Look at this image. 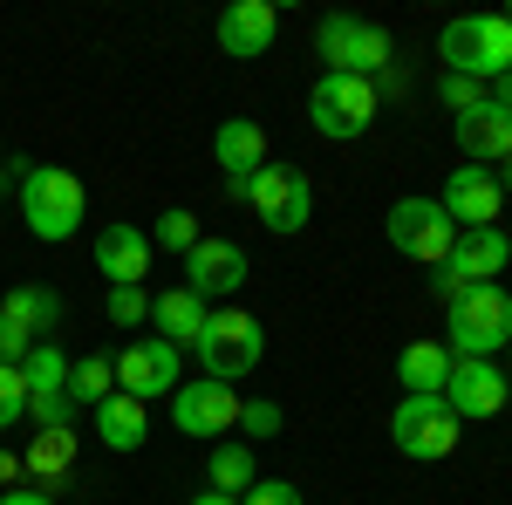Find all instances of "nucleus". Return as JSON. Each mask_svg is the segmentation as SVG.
<instances>
[{"label":"nucleus","instance_id":"1","mask_svg":"<svg viewBox=\"0 0 512 505\" xmlns=\"http://www.w3.org/2000/svg\"><path fill=\"white\" fill-rule=\"evenodd\" d=\"M512 342V294L506 287H465L444 308V349L458 362H492Z\"/></svg>","mask_w":512,"mask_h":505},{"label":"nucleus","instance_id":"2","mask_svg":"<svg viewBox=\"0 0 512 505\" xmlns=\"http://www.w3.org/2000/svg\"><path fill=\"white\" fill-rule=\"evenodd\" d=\"M437 55H444V76H472V82L492 89V82L512 69V28H506V14H458V21H444Z\"/></svg>","mask_w":512,"mask_h":505},{"label":"nucleus","instance_id":"3","mask_svg":"<svg viewBox=\"0 0 512 505\" xmlns=\"http://www.w3.org/2000/svg\"><path fill=\"white\" fill-rule=\"evenodd\" d=\"M192 355L212 383H246L260 369V355H267V328L246 308H212L205 328H198V342H192Z\"/></svg>","mask_w":512,"mask_h":505},{"label":"nucleus","instance_id":"4","mask_svg":"<svg viewBox=\"0 0 512 505\" xmlns=\"http://www.w3.org/2000/svg\"><path fill=\"white\" fill-rule=\"evenodd\" d=\"M82 212H89V198H82L76 171H62V164H28L21 171V219H28L35 239H48V246L55 239H76Z\"/></svg>","mask_w":512,"mask_h":505},{"label":"nucleus","instance_id":"5","mask_svg":"<svg viewBox=\"0 0 512 505\" xmlns=\"http://www.w3.org/2000/svg\"><path fill=\"white\" fill-rule=\"evenodd\" d=\"M246 205L260 212V226L280 239H294L308 219H315V178L301 171V164H260L253 178H246Z\"/></svg>","mask_w":512,"mask_h":505},{"label":"nucleus","instance_id":"6","mask_svg":"<svg viewBox=\"0 0 512 505\" xmlns=\"http://www.w3.org/2000/svg\"><path fill=\"white\" fill-rule=\"evenodd\" d=\"M315 55H321V76H376V69H390L396 41L376 28V21H355V14H328L315 28Z\"/></svg>","mask_w":512,"mask_h":505},{"label":"nucleus","instance_id":"7","mask_svg":"<svg viewBox=\"0 0 512 505\" xmlns=\"http://www.w3.org/2000/svg\"><path fill=\"white\" fill-rule=\"evenodd\" d=\"M376 110H383V96H376V82H362V76H321L315 96H308V123L328 144H355L376 123Z\"/></svg>","mask_w":512,"mask_h":505},{"label":"nucleus","instance_id":"8","mask_svg":"<svg viewBox=\"0 0 512 505\" xmlns=\"http://www.w3.org/2000/svg\"><path fill=\"white\" fill-rule=\"evenodd\" d=\"M383 233H390V246L403 260H417V267H444L451 246H458V226H451V212H444L437 198H396Z\"/></svg>","mask_w":512,"mask_h":505},{"label":"nucleus","instance_id":"9","mask_svg":"<svg viewBox=\"0 0 512 505\" xmlns=\"http://www.w3.org/2000/svg\"><path fill=\"white\" fill-rule=\"evenodd\" d=\"M512 260V239L499 233V226H485V233H458V246H451V260L431 273V294L451 308L465 287H499V273H506Z\"/></svg>","mask_w":512,"mask_h":505},{"label":"nucleus","instance_id":"10","mask_svg":"<svg viewBox=\"0 0 512 505\" xmlns=\"http://www.w3.org/2000/svg\"><path fill=\"white\" fill-rule=\"evenodd\" d=\"M390 437L403 458H417V465H437V458H451L458 451V437L465 424L444 410V396H403L390 410Z\"/></svg>","mask_w":512,"mask_h":505},{"label":"nucleus","instance_id":"11","mask_svg":"<svg viewBox=\"0 0 512 505\" xmlns=\"http://www.w3.org/2000/svg\"><path fill=\"white\" fill-rule=\"evenodd\" d=\"M21 383H28V417L41 430H69L76 424V403H69V355L55 342H35L21 362Z\"/></svg>","mask_w":512,"mask_h":505},{"label":"nucleus","instance_id":"12","mask_svg":"<svg viewBox=\"0 0 512 505\" xmlns=\"http://www.w3.org/2000/svg\"><path fill=\"white\" fill-rule=\"evenodd\" d=\"M437 205L451 212V226H458V233H485V226H499V212H506V192H499V178H492L485 164H458V171L444 178Z\"/></svg>","mask_w":512,"mask_h":505},{"label":"nucleus","instance_id":"13","mask_svg":"<svg viewBox=\"0 0 512 505\" xmlns=\"http://www.w3.org/2000/svg\"><path fill=\"white\" fill-rule=\"evenodd\" d=\"M171 424L185 430V437H219L226 444V430H239V389L233 383H178L171 396Z\"/></svg>","mask_w":512,"mask_h":505},{"label":"nucleus","instance_id":"14","mask_svg":"<svg viewBox=\"0 0 512 505\" xmlns=\"http://www.w3.org/2000/svg\"><path fill=\"white\" fill-rule=\"evenodd\" d=\"M506 369L499 362H451V383H444V410L458 417V424H485V417H499L506 410Z\"/></svg>","mask_w":512,"mask_h":505},{"label":"nucleus","instance_id":"15","mask_svg":"<svg viewBox=\"0 0 512 505\" xmlns=\"http://www.w3.org/2000/svg\"><path fill=\"white\" fill-rule=\"evenodd\" d=\"M178 349L158 342V335H144V342H130L117 355V389L123 396H137V403H158V396H178Z\"/></svg>","mask_w":512,"mask_h":505},{"label":"nucleus","instance_id":"16","mask_svg":"<svg viewBox=\"0 0 512 505\" xmlns=\"http://www.w3.org/2000/svg\"><path fill=\"white\" fill-rule=\"evenodd\" d=\"M185 287H192L205 308L226 301V294H239V287H246V253H239L233 239H198L192 253H185Z\"/></svg>","mask_w":512,"mask_h":505},{"label":"nucleus","instance_id":"17","mask_svg":"<svg viewBox=\"0 0 512 505\" xmlns=\"http://www.w3.org/2000/svg\"><path fill=\"white\" fill-rule=\"evenodd\" d=\"M96 267H103L110 287H144V273H151V233L110 219V226L96 233Z\"/></svg>","mask_w":512,"mask_h":505},{"label":"nucleus","instance_id":"18","mask_svg":"<svg viewBox=\"0 0 512 505\" xmlns=\"http://www.w3.org/2000/svg\"><path fill=\"white\" fill-rule=\"evenodd\" d=\"M212 157H219V171H226V192L246 198V178L267 164V130L253 117H226L219 137H212Z\"/></svg>","mask_w":512,"mask_h":505},{"label":"nucleus","instance_id":"19","mask_svg":"<svg viewBox=\"0 0 512 505\" xmlns=\"http://www.w3.org/2000/svg\"><path fill=\"white\" fill-rule=\"evenodd\" d=\"M458 151L472 157V164H485V171H499V164L512 157V110L492 103V89H485V103H478V110L458 117Z\"/></svg>","mask_w":512,"mask_h":505},{"label":"nucleus","instance_id":"20","mask_svg":"<svg viewBox=\"0 0 512 505\" xmlns=\"http://www.w3.org/2000/svg\"><path fill=\"white\" fill-rule=\"evenodd\" d=\"M280 35V14L274 0H233L226 14H219V48L239 55V62H253V55H267Z\"/></svg>","mask_w":512,"mask_h":505},{"label":"nucleus","instance_id":"21","mask_svg":"<svg viewBox=\"0 0 512 505\" xmlns=\"http://www.w3.org/2000/svg\"><path fill=\"white\" fill-rule=\"evenodd\" d=\"M0 321H7V328H21L28 342H48V335L62 328V294H55V287H35V280H21V287H7Z\"/></svg>","mask_w":512,"mask_h":505},{"label":"nucleus","instance_id":"22","mask_svg":"<svg viewBox=\"0 0 512 505\" xmlns=\"http://www.w3.org/2000/svg\"><path fill=\"white\" fill-rule=\"evenodd\" d=\"M96 437H103V444H110V451H123V458H130V451H144V437H151V403H137V396H103V403H96Z\"/></svg>","mask_w":512,"mask_h":505},{"label":"nucleus","instance_id":"23","mask_svg":"<svg viewBox=\"0 0 512 505\" xmlns=\"http://www.w3.org/2000/svg\"><path fill=\"white\" fill-rule=\"evenodd\" d=\"M451 362L458 355L444 349V342H410V349L396 355V383H403V396H444Z\"/></svg>","mask_w":512,"mask_h":505},{"label":"nucleus","instance_id":"24","mask_svg":"<svg viewBox=\"0 0 512 505\" xmlns=\"http://www.w3.org/2000/svg\"><path fill=\"white\" fill-rule=\"evenodd\" d=\"M205 301H198L192 287H164L158 301H151V321H158V342H171V349H192L198 328H205Z\"/></svg>","mask_w":512,"mask_h":505},{"label":"nucleus","instance_id":"25","mask_svg":"<svg viewBox=\"0 0 512 505\" xmlns=\"http://www.w3.org/2000/svg\"><path fill=\"white\" fill-rule=\"evenodd\" d=\"M205 478H212V492H226V499H246V492L260 485V458H253V444H246V437H226V444H212V465H205Z\"/></svg>","mask_w":512,"mask_h":505},{"label":"nucleus","instance_id":"26","mask_svg":"<svg viewBox=\"0 0 512 505\" xmlns=\"http://www.w3.org/2000/svg\"><path fill=\"white\" fill-rule=\"evenodd\" d=\"M103 396H117V362H110V355H82V362H69V403H89V410H96V403H103Z\"/></svg>","mask_w":512,"mask_h":505},{"label":"nucleus","instance_id":"27","mask_svg":"<svg viewBox=\"0 0 512 505\" xmlns=\"http://www.w3.org/2000/svg\"><path fill=\"white\" fill-rule=\"evenodd\" d=\"M69 465H76V430H41L28 444V471L35 478H62Z\"/></svg>","mask_w":512,"mask_h":505},{"label":"nucleus","instance_id":"28","mask_svg":"<svg viewBox=\"0 0 512 505\" xmlns=\"http://www.w3.org/2000/svg\"><path fill=\"white\" fill-rule=\"evenodd\" d=\"M198 239H205V233H198V219L185 212V205H171L158 226H151V246H164V253H192Z\"/></svg>","mask_w":512,"mask_h":505},{"label":"nucleus","instance_id":"29","mask_svg":"<svg viewBox=\"0 0 512 505\" xmlns=\"http://www.w3.org/2000/svg\"><path fill=\"white\" fill-rule=\"evenodd\" d=\"M21 417H28V383H21V369L0 362V437L21 424Z\"/></svg>","mask_w":512,"mask_h":505},{"label":"nucleus","instance_id":"30","mask_svg":"<svg viewBox=\"0 0 512 505\" xmlns=\"http://www.w3.org/2000/svg\"><path fill=\"white\" fill-rule=\"evenodd\" d=\"M280 424H287V417H280L274 396H253V403H239V430H246V437H280Z\"/></svg>","mask_w":512,"mask_h":505},{"label":"nucleus","instance_id":"31","mask_svg":"<svg viewBox=\"0 0 512 505\" xmlns=\"http://www.w3.org/2000/svg\"><path fill=\"white\" fill-rule=\"evenodd\" d=\"M437 103H444L451 117H465V110H478V103H485V82H472V76H444V82H437Z\"/></svg>","mask_w":512,"mask_h":505},{"label":"nucleus","instance_id":"32","mask_svg":"<svg viewBox=\"0 0 512 505\" xmlns=\"http://www.w3.org/2000/svg\"><path fill=\"white\" fill-rule=\"evenodd\" d=\"M110 321H117V328L151 321V294H144V287H110Z\"/></svg>","mask_w":512,"mask_h":505},{"label":"nucleus","instance_id":"33","mask_svg":"<svg viewBox=\"0 0 512 505\" xmlns=\"http://www.w3.org/2000/svg\"><path fill=\"white\" fill-rule=\"evenodd\" d=\"M239 505H301V492H294L287 478H260V485H253Z\"/></svg>","mask_w":512,"mask_h":505},{"label":"nucleus","instance_id":"34","mask_svg":"<svg viewBox=\"0 0 512 505\" xmlns=\"http://www.w3.org/2000/svg\"><path fill=\"white\" fill-rule=\"evenodd\" d=\"M0 505H55L48 485H21V492H0Z\"/></svg>","mask_w":512,"mask_h":505},{"label":"nucleus","instance_id":"35","mask_svg":"<svg viewBox=\"0 0 512 505\" xmlns=\"http://www.w3.org/2000/svg\"><path fill=\"white\" fill-rule=\"evenodd\" d=\"M492 103H499V110H512V69L499 82H492Z\"/></svg>","mask_w":512,"mask_h":505},{"label":"nucleus","instance_id":"36","mask_svg":"<svg viewBox=\"0 0 512 505\" xmlns=\"http://www.w3.org/2000/svg\"><path fill=\"white\" fill-rule=\"evenodd\" d=\"M185 505H239V499H226V492H198V499H185Z\"/></svg>","mask_w":512,"mask_h":505},{"label":"nucleus","instance_id":"37","mask_svg":"<svg viewBox=\"0 0 512 505\" xmlns=\"http://www.w3.org/2000/svg\"><path fill=\"white\" fill-rule=\"evenodd\" d=\"M492 178H499V192L512 198V157H506V164H499V171H492Z\"/></svg>","mask_w":512,"mask_h":505},{"label":"nucleus","instance_id":"38","mask_svg":"<svg viewBox=\"0 0 512 505\" xmlns=\"http://www.w3.org/2000/svg\"><path fill=\"white\" fill-rule=\"evenodd\" d=\"M506 28H512V7H506Z\"/></svg>","mask_w":512,"mask_h":505},{"label":"nucleus","instance_id":"39","mask_svg":"<svg viewBox=\"0 0 512 505\" xmlns=\"http://www.w3.org/2000/svg\"><path fill=\"white\" fill-rule=\"evenodd\" d=\"M506 355H512V342H506Z\"/></svg>","mask_w":512,"mask_h":505}]
</instances>
